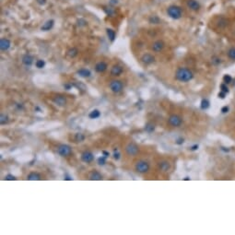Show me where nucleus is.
Here are the masks:
<instances>
[{"label":"nucleus","mask_w":235,"mask_h":235,"mask_svg":"<svg viewBox=\"0 0 235 235\" xmlns=\"http://www.w3.org/2000/svg\"><path fill=\"white\" fill-rule=\"evenodd\" d=\"M123 71H124V69H123V67L121 66L115 65L111 69V75H112V76H114V77H118L123 73Z\"/></svg>","instance_id":"obj_14"},{"label":"nucleus","mask_w":235,"mask_h":235,"mask_svg":"<svg viewBox=\"0 0 235 235\" xmlns=\"http://www.w3.org/2000/svg\"><path fill=\"white\" fill-rule=\"evenodd\" d=\"M65 180H72V178L71 177H69V176H66V178H65Z\"/></svg>","instance_id":"obj_47"},{"label":"nucleus","mask_w":235,"mask_h":235,"mask_svg":"<svg viewBox=\"0 0 235 235\" xmlns=\"http://www.w3.org/2000/svg\"><path fill=\"white\" fill-rule=\"evenodd\" d=\"M135 168H136V171H137V173H148V171H149V168H150V166H149V163L148 162L141 159V161H138L136 163Z\"/></svg>","instance_id":"obj_3"},{"label":"nucleus","mask_w":235,"mask_h":235,"mask_svg":"<svg viewBox=\"0 0 235 235\" xmlns=\"http://www.w3.org/2000/svg\"><path fill=\"white\" fill-rule=\"evenodd\" d=\"M228 56L231 58V59L235 60V47L231 48V49L228 51Z\"/></svg>","instance_id":"obj_31"},{"label":"nucleus","mask_w":235,"mask_h":235,"mask_svg":"<svg viewBox=\"0 0 235 235\" xmlns=\"http://www.w3.org/2000/svg\"><path fill=\"white\" fill-rule=\"evenodd\" d=\"M168 123L173 127H179L183 124V118L178 114H172L169 117Z\"/></svg>","instance_id":"obj_5"},{"label":"nucleus","mask_w":235,"mask_h":235,"mask_svg":"<svg viewBox=\"0 0 235 235\" xmlns=\"http://www.w3.org/2000/svg\"><path fill=\"white\" fill-rule=\"evenodd\" d=\"M74 86H76L78 89H82V90L86 89V86H85V85L82 84V83H78V82H77V83H75V84H74Z\"/></svg>","instance_id":"obj_36"},{"label":"nucleus","mask_w":235,"mask_h":235,"mask_svg":"<svg viewBox=\"0 0 235 235\" xmlns=\"http://www.w3.org/2000/svg\"><path fill=\"white\" fill-rule=\"evenodd\" d=\"M37 3L40 4V5H44L46 3V0H36Z\"/></svg>","instance_id":"obj_45"},{"label":"nucleus","mask_w":235,"mask_h":235,"mask_svg":"<svg viewBox=\"0 0 235 235\" xmlns=\"http://www.w3.org/2000/svg\"><path fill=\"white\" fill-rule=\"evenodd\" d=\"M103 155L104 157L108 158V157L110 156V153H109V152H107V151H105V150H103Z\"/></svg>","instance_id":"obj_46"},{"label":"nucleus","mask_w":235,"mask_h":235,"mask_svg":"<svg viewBox=\"0 0 235 235\" xmlns=\"http://www.w3.org/2000/svg\"><path fill=\"white\" fill-rule=\"evenodd\" d=\"M73 85L71 83H66V84H64V88H65L67 90H69V89H71Z\"/></svg>","instance_id":"obj_41"},{"label":"nucleus","mask_w":235,"mask_h":235,"mask_svg":"<svg viewBox=\"0 0 235 235\" xmlns=\"http://www.w3.org/2000/svg\"><path fill=\"white\" fill-rule=\"evenodd\" d=\"M77 74L78 75L79 77L85 78H89L90 76H92V72H90V70H89V69H87V68H80V69H78V70L77 71Z\"/></svg>","instance_id":"obj_16"},{"label":"nucleus","mask_w":235,"mask_h":235,"mask_svg":"<svg viewBox=\"0 0 235 235\" xmlns=\"http://www.w3.org/2000/svg\"><path fill=\"white\" fill-rule=\"evenodd\" d=\"M209 106H210V103H209V101H208L207 99H203L201 101V103H200V107L202 110H207L209 108Z\"/></svg>","instance_id":"obj_26"},{"label":"nucleus","mask_w":235,"mask_h":235,"mask_svg":"<svg viewBox=\"0 0 235 235\" xmlns=\"http://www.w3.org/2000/svg\"><path fill=\"white\" fill-rule=\"evenodd\" d=\"M120 157H121V153L118 152V150L114 151V159H115V161H118V159H120Z\"/></svg>","instance_id":"obj_38"},{"label":"nucleus","mask_w":235,"mask_h":235,"mask_svg":"<svg viewBox=\"0 0 235 235\" xmlns=\"http://www.w3.org/2000/svg\"><path fill=\"white\" fill-rule=\"evenodd\" d=\"M9 121L8 119V116L7 114H1V115H0V124H1L2 125H6L8 124Z\"/></svg>","instance_id":"obj_28"},{"label":"nucleus","mask_w":235,"mask_h":235,"mask_svg":"<svg viewBox=\"0 0 235 235\" xmlns=\"http://www.w3.org/2000/svg\"><path fill=\"white\" fill-rule=\"evenodd\" d=\"M88 22L86 20H85L84 19H79L78 20V26H80V27H84V26H87Z\"/></svg>","instance_id":"obj_34"},{"label":"nucleus","mask_w":235,"mask_h":235,"mask_svg":"<svg viewBox=\"0 0 235 235\" xmlns=\"http://www.w3.org/2000/svg\"><path fill=\"white\" fill-rule=\"evenodd\" d=\"M5 179L8 180V181H15L16 180V177L14 175L12 174H7L6 176H5Z\"/></svg>","instance_id":"obj_37"},{"label":"nucleus","mask_w":235,"mask_h":235,"mask_svg":"<svg viewBox=\"0 0 235 235\" xmlns=\"http://www.w3.org/2000/svg\"><path fill=\"white\" fill-rule=\"evenodd\" d=\"M212 63L214 64V65H218V64H220V59L218 57H213L212 58Z\"/></svg>","instance_id":"obj_39"},{"label":"nucleus","mask_w":235,"mask_h":235,"mask_svg":"<svg viewBox=\"0 0 235 235\" xmlns=\"http://www.w3.org/2000/svg\"><path fill=\"white\" fill-rule=\"evenodd\" d=\"M106 163V157L101 156L98 159V164L99 165H104Z\"/></svg>","instance_id":"obj_35"},{"label":"nucleus","mask_w":235,"mask_h":235,"mask_svg":"<svg viewBox=\"0 0 235 235\" xmlns=\"http://www.w3.org/2000/svg\"><path fill=\"white\" fill-rule=\"evenodd\" d=\"M11 46V42L7 38H2L0 40V49L1 51H8Z\"/></svg>","instance_id":"obj_11"},{"label":"nucleus","mask_w":235,"mask_h":235,"mask_svg":"<svg viewBox=\"0 0 235 235\" xmlns=\"http://www.w3.org/2000/svg\"><path fill=\"white\" fill-rule=\"evenodd\" d=\"M155 129H156V125H155L153 123H147L146 125H145V131L147 133H148V134H150V133H153L155 131Z\"/></svg>","instance_id":"obj_22"},{"label":"nucleus","mask_w":235,"mask_h":235,"mask_svg":"<svg viewBox=\"0 0 235 235\" xmlns=\"http://www.w3.org/2000/svg\"><path fill=\"white\" fill-rule=\"evenodd\" d=\"M125 151L130 156H136L138 151H139V148H138L137 145H136L135 143H129L125 147Z\"/></svg>","instance_id":"obj_7"},{"label":"nucleus","mask_w":235,"mask_h":235,"mask_svg":"<svg viewBox=\"0 0 235 235\" xmlns=\"http://www.w3.org/2000/svg\"><path fill=\"white\" fill-rule=\"evenodd\" d=\"M164 46H165L164 42L162 41V40H158V41L154 42L153 44H152L151 49H152V51L155 52V53H159V52H161V51L163 50Z\"/></svg>","instance_id":"obj_8"},{"label":"nucleus","mask_w":235,"mask_h":235,"mask_svg":"<svg viewBox=\"0 0 235 235\" xmlns=\"http://www.w3.org/2000/svg\"><path fill=\"white\" fill-rule=\"evenodd\" d=\"M89 180L92 181H101L103 180V175H101L98 171H92L89 175Z\"/></svg>","instance_id":"obj_17"},{"label":"nucleus","mask_w":235,"mask_h":235,"mask_svg":"<svg viewBox=\"0 0 235 235\" xmlns=\"http://www.w3.org/2000/svg\"><path fill=\"white\" fill-rule=\"evenodd\" d=\"M175 78L181 82H188L194 78V74L190 69L185 67H179L175 72Z\"/></svg>","instance_id":"obj_1"},{"label":"nucleus","mask_w":235,"mask_h":235,"mask_svg":"<svg viewBox=\"0 0 235 235\" xmlns=\"http://www.w3.org/2000/svg\"><path fill=\"white\" fill-rule=\"evenodd\" d=\"M53 101L58 106H65L67 104V99L62 95H57L53 99Z\"/></svg>","instance_id":"obj_13"},{"label":"nucleus","mask_w":235,"mask_h":235,"mask_svg":"<svg viewBox=\"0 0 235 235\" xmlns=\"http://www.w3.org/2000/svg\"><path fill=\"white\" fill-rule=\"evenodd\" d=\"M187 6L190 9L194 10V11H197L200 8V5L199 3L196 1V0H188L187 1Z\"/></svg>","instance_id":"obj_18"},{"label":"nucleus","mask_w":235,"mask_h":235,"mask_svg":"<svg viewBox=\"0 0 235 235\" xmlns=\"http://www.w3.org/2000/svg\"><path fill=\"white\" fill-rule=\"evenodd\" d=\"M54 24H55V20L54 19H49V20H47L46 22L42 26L41 30L44 31H50L53 27H54Z\"/></svg>","instance_id":"obj_19"},{"label":"nucleus","mask_w":235,"mask_h":235,"mask_svg":"<svg viewBox=\"0 0 235 235\" xmlns=\"http://www.w3.org/2000/svg\"><path fill=\"white\" fill-rule=\"evenodd\" d=\"M159 169L163 173H167L171 169V163L167 161H162L159 163Z\"/></svg>","instance_id":"obj_15"},{"label":"nucleus","mask_w":235,"mask_h":235,"mask_svg":"<svg viewBox=\"0 0 235 235\" xmlns=\"http://www.w3.org/2000/svg\"><path fill=\"white\" fill-rule=\"evenodd\" d=\"M218 98H220V99H225V97H226V93L225 92H218Z\"/></svg>","instance_id":"obj_40"},{"label":"nucleus","mask_w":235,"mask_h":235,"mask_svg":"<svg viewBox=\"0 0 235 235\" xmlns=\"http://www.w3.org/2000/svg\"><path fill=\"white\" fill-rule=\"evenodd\" d=\"M81 161L83 162H86V163H89V162H93V159H94V155L90 152V151H84L82 154H81Z\"/></svg>","instance_id":"obj_9"},{"label":"nucleus","mask_w":235,"mask_h":235,"mask_svg":"<svg viewBox=\"0 0 235 235\" xmlns=\"http://www.w3.org/2000/svg\"><path fill=\"white\" fill-rule=\"evenodd\" d=\"M184 139L183 137H180V138H178V139L175 141V143L177 144V145H182V144H184Z\"/></svg>","instance_id":"obj_42"},{"label":"nucleus","mask_w":235,"mask_h":235,"mask_svg":"<svg viewBox=\"0 0 235 235\" xmlns=\"http://www.w3.org/2000/svg\"><path fill=\"white\" fill-rule=\"evenodd\" d=\"M198 148H199V145H198V144H195V145H193V146H192V147L190 148V150H192V151L197 150V149H198Z\"/></svg>","instance_id":"obj_43"},{"label":"nucleus","mask_w":235,"mask_h":235,"mask_svg":"<svg viewBox=\"0 0 235 235\" xmlns=\"http://www.w3.org/2000/svg\"><path fill=\"white\" fill-rule=\"evenodd\" d=\"M57 153L59 154L61 157H68L70 156L72 153V148L70 146L66 145V144H62V145L58 146Z\"/></svg>","instance_id":"obj_4"},{"label":"nucleus","mask_w":235,"mask_h":235,"mask_svg":"<svg viewBox=\"0 0 235 235\" xmlns=\"http://www.w3.org/2000/svg\"><path fill=\"white\" fill-rule=\"evenodd\" d=\"M78 54V50L77 49L76 47H72L67 51V56L69 58H75Z\"/></svg>","instance_id":"obj_23"},{"label":"nucleus","mask_w":235,"mask_h":235,"mask_svg":"<svg viewBox=\"0 0 235 235\" xmlns=\"http://www.w3.org/2000/svg\"><path fill=\"white\" fill-rule=\"evenodd\" d=\"M22 63H23V65L30 67L33 64V57L31 55H25L22 57Z\"/></svg>","instance_id":"obj_20"},{"label":"nucleus","mask_w":235,"mask_h":235,"mask_svg":"<svg viewBox=\"0 0 235 235\" xmlns=\"http://www.w3.org/2000/svg\"><path fill=\"white\" fill-rule=\"evenodd\" d=\"M107 67H108L107 64H106L105 62H103V61H101V62L96 64L95 70H96V72H98V73H103L104 71L107 70Z\"/></svg>","instance_id":"obj_12"},{"label":"nucleus","mask_w":235,"mask_h":235,"mask_svg":"<svg viewBox=\"0 0 235 235\" xmlns=\"http://www.w3.org/2000/svg\"><path fill=\"white\" fill-rule=\"evenodd\" d=\"M106 33H107V36L108 38L111 42H114L115 40V37H116V34H115V31L112 29H107L106 30Z\"/></svg>","instance_id":"obj_25"},{"label":"nucleus","mask_w":235,"mask_h":235,"mask_svg":"<svg viewBox=\"0 0 235 235\" xmlns=\"http://www.w3.org/2000/svg\"><path fill=\"white\" fill-rule=\"evenodd\" d=\"M184 180H186V181H188V180H190V178L188 177V176H186V177L184 178Z\"/></svg>","instance_id":"obj_48"},{"label":"nucleus","mask_w":235,"mask_h":235,"mask_svg":"<svg viewBox=\"0 0 235 235\" xmlns=\"http://www.w3.org/2000/svg\"><path fill=\"white\" fill-rule=\"evenodd\" d=\"M167 14L170 18L178 19L182 17V9L177 6H171L167 8Z\"/></svg>","instance_id":"obj_2"},{"label":"nucleus","mask_w":235,"mask_h":235,"mask_svg":"<svg viewBox=\"0 0 235 235\" xmlns=\"http://www.w3.org/2000/svg\"><path fill=\"white\" fill-rule=\"evenodd\" d=\"M220 90H221V92H225L226 94L229 93V88L227 87V84H225V83H222L220 85Z\"/></svg>","instance_id":"obj_33"},{"label":"nucleus","mask_w":235,"mask_h":235,"mask_svg":"<svg viewBox=\"0 0 235 235\" xmlns=\"http://www.w3.org/2000/svg\"><path fill=\"white\" fill-rule=\"evenodd\" d=\"M141 61L142 63L145 64V65H151V64L155 62V57L150 54H145L142 55Z\"/></svg>","instance_id":"obj_10"},{"label":"nucleus","mask_w":235,"mask_h":235,"mask_svg":"<svg viewBox=\"0 0 235 235\" xmlns=\"http://www.w3.org/2000/svg\"><path fill=\"white\" fill-rule=\"evenodd\" d=\"M35 67L37 68H39V69H42V68H44L45 67V61L44 60H42V59H39V60H37L35 62Z\"/></svg>","instance_id":"obj_29"},{"label":"nucleus","mask_w":235,"mask_h":235,"mask_svg":"<svg viewBox=\"0 0 235 235\" xmlns=\"http://www.w3.org/2000/svg\"><path fill=\"white\" fill-rule=\"evenodd\" d=\"M100 116H101V112L97 109H94L89 114V117L90 119H97Z\"/></svg>","instance_id":"obj_24"},{"label":"nucleus","mask_w":235,"mask_h":235,"mask_svg":"<svg viewBox=\"0 0 235 235\" xmlns=\"http://www.w3.org/2000/svg\"><path fill=\"white\" fill-rule=\"evenodd\" d=\"M148 20H149V23H151V24H159V22H161V19H159L157 16H151Z\"/></svg>","instance_id":"obj_30"},{"label":"nucleus","mask_w":235,"mask_h":235,"mask_svg":"<svg viewBox=\"0 0 235 235\" xmlns=\"http://www.w3.org/2000/svg\"><path fill=\"white\" fill-rule=\"evenodd\" d=\"M229 106H223V107L221 108V113L222 114H226L229 112Z\"/></svg>","instance_id":"obj_44"},{"label":"nucleus","mask_w":235,"mask_h":235,"mask_svg":"<svg viewBox=\"0 0 235 235\" xmlns=\"http://www.w3.org/2000/svg\"><path fill=\"white\" fill-rule=\"evenodd\" d=\"M27 179L30 180V181H39L42 179L41 175L38 173H31L30 174H28L27 176Z\"/></svg>","instance_id":"obj_21"},{"label":"nucleus","mask_w":235,"mask_h":235,"mask_svg":"<svg viewBox=\"0 0 235 235\" xmlns=\"http://www.w3.org/2000/svg\"><path fill=\"white\" fill-rule=\"evenodd\" d=\"M74 140L76 142H83L85 140V136L82 133H77L74 137Z\"/></svg>","instance_id":"obj_27"},{"label":"nucleus","mask_w":235,"mask_h":235,"mask_svg":"<svg viewBox=\"0 0 235 235\" xmlns=\"http://www.w3.org/2000/svg\"><path fill=\"white\" fill-rule=\"evenodd\" d=\"M109 88L114 93H119L124 89V85L120 80H113L109 84Z\"/></svg>","instance_id":"obj_6"},{"label":"nucleus","mask_w":235,"mask_h":235,"mask_svg":"<svg viewBox=\"0 0 235 235\" xmlns=\"http://www.w3.org/2000/svg\"><path fill=\"white\" fill-rule=\"evenodd\" d=\"M223 81L225 84H229V83H232V78L229 76V75H225V76L223 77Z\"/></svg>","instance_id":"obj_32"}]
</instances>
